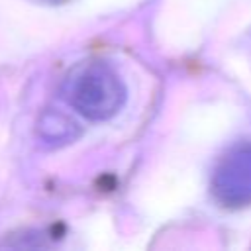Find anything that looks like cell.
<instances>
[{
	"label": "cell",
	"mask_w": 251,
	"mask_h": 251,
	"mask_svg": "<svg viewBox=\"0 0 251 251\" xmlns=\"http://www.w3.org/2000/svg\"><path fill=\"white\" fill-rule=\"evenodd\" d=\"M61 94L69 106L88 120L112 118L126 100V88L116 71L102 61H82L67 75Z\"/></svg>",
	"instance_id": "cell-1"
},
{
	"label": "cell",
	"mask_w": 251,
	"mask_h": 251,
	"mask_svg": "<svg viewBox=\"0 0 251 251\" xmlns=\"http://www.w3.org/2000/svg\"><path fill=\"white\" fill-rule=\"evenodd\" d=\"M212 188L226 206H245L251 202V143L233 147L222 159Z\"/></svg>",
	"instance_id": "cell-2"
},
{
	"label": "cell",
	"mask_w": 251,
	"mask_h": 251,
	"mask_svg": "<svg viewBox=\"0 0 251 251\" xmlns=\"http://www.w3.org/2000/svg\"><path fill=\"white\" fill-rule=\"evenodd\" d=\"M37 2H47V4H63V2H69V0H37Z\"/></svg>",
	"instance_id": "cell-3"
}]
</instances>
